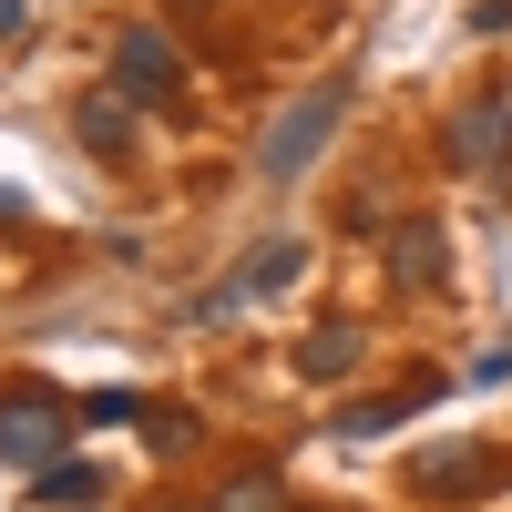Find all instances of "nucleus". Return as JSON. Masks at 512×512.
Instances as JSON below:
<instances>
[{
  "label": "nucleus",
  "mask_w": 512,
  "mask_h": 512,
  "mask_svg": "<svg viewBox=\"0 0 512 512\" xmlns=\"http://www.w3.org/2000/svg\"><path fill=\"white\" fill-rule=\"evenodd\" d=\"M431 400H441V379H410V390H379V400H349V410L328 420V441H390L400 420H410V410H431Z\"/></svg>",
  "instance_id": "39448f33"
},
{
  "label": "nucleus",
  "mask_w": 512,
  "mask_h": 512,
  "mask_svg": "<svg viewBox=\"0 0 512 512\" xmlns=\"http://www.w3.org/2000/svg\"><path fill=\"white\" fill-rule=\"evenodd\" d=\"M461 379H472V390H492V379H512V349H482V359L461 369Z\"/></svg>",
  "instance_id": "dca6fc26"
},
{
  "label": "nucleus",
  "mask_w": 512,
  "mask_h": 512,
  "mask_svg": "<svg viewBox=\"0 0 512 512\" xmlns=\"http://www.w3.org/2000/svg\"><path fill=\"white\" fill-rule=\"evenodd\" d=\"M359 359H369L359 318H328V328H308V349H297V369H308V379H349Z\"/></svg>",
  "instance_id": "6e6552de"
},
{
  "label": "nucleus",
  "mask_w": 512,
  "mask_h": 512,
  "mask_svg": "<svg viewBox=\"0 0 512 512\" xmlns=\"http://www.w3.org/2000/svg\"><path fill=\"white\" fill-rule=\"evenodd\" d=\"M410 482L451 502V492H492V482H502V461H492V451H472V441H461V451H420V472H410Z\"/></svg>",
  "instance_id": "0eeeda50"
},
{
  "label": "nucleus",
  "mask_w": 512,
  "mask_h": 512,
  "mask_svg": "<svg viewBox=\"0 0 512 512\" xmlns=\"http://www.w3.org/2000/svg\"><path fill=\"white\" fill-rule=\"evenodd\" d=\"M113 93L123 103H175L185 93V62H175V41H164L154 21H123L113 31Z\"/></svg>",
  "instance_id": "7ed1b4c3"
},
{
  "label": "nucleus",
  "mask_w": 512,
  "mask_h": 512,
  "mask_svg": "<svg viewBox=\"0 0 512 512\" xmlns=\"http://www.w3.org/2000/svg\"><path fill=\"white\" fill-rule=\"evenodd\" d=\"M472 31H482V41H502V31H512V0H472Z\"/></svg>",
  "instance_id": "2eb2a0df"
},
{
  "label": "nucleus",
  "mask_w": 512,
  "mask_h": 512,
  "mask_svg": "<svg viewBox=\"0 0 512 512\" xmlns=\"http://www.w3.org/2000/svg\"><path fill=\"white\" fill-rule=\"evenodd\" d=\"M379 246H390V267H400L410 287H431V277H441V226H431V216H400Z\"/></svg>",
  "instance_id": "9b49d317"
},
{
  "label": "nucleus",
  "mask_w": 512,
  "mask_h": 512,
  "mask_svg": "<svg viewBox=\"0 0 512 512\" xmlns=\"http://www.w3.org/2000/svg\"><path fill=\"white\" fill-rule=\"evenodd\" d=\"M103 492H113V482H103V461H52V472L31 482V502H41V512H93Z\"/></svg>",
  "instance_id": "1a4fd4ad"
},
{
  "label": "nucleus",
  "mask_w": 512,
  "mask_h": 512,
  "mask_svg": "<svg viewBox=\"0 0 512 512\" xmlns=\"http://www.w3.org/2000/svg\"><path fill=\"white\" fill-rule=\"evenodd\" d=\"M31 21V0H0V31H21Z\"/></svg>",
  "instance_id": "a211bd4d"
},
{
  "label": "nucleus",
  "mask_w": 512,
  "mask_h": 512,
  "mask_svg": "<svg viewBox=\"0 0 512 512\" xmlns=\"http://www.w3.org/2000/svg\"><path fill=\"white\" fill-rule=\"evenodd\" d=\"M328 134H338V93L287 103V113L267 123V144H256V175H267V185H297V175H308V164L328 154Z\"/></svg>",
  "instance_id": "f03ea898"
},
{
  "label": "nucleus",
  "mask_w": 512,
  "mask_h": 512,
  "mask_svg": "<svg viewBox=\"0 0 512 512\" xmlns=\"http://www.w3.org/2000/svg\"><path fill=\"white\" fill-rule=\"evenodd\" d=\"M72 431H82V410L62 390H41V379H21V390H0V461L11 472H52V461H72Z\"/></svg>",
  "instance_id": "f257e3e1"
},
{
  "label": "nucleus",
  "mask_w": 512,
  "mask_h": 512,
  "mask_svg": "<svg viewBox=\"0 0 512 512\" xmlns=\"http://www.w3.org/2000/svg\"><path fill=\"white\" fill-rule=\"evenodd\" d=\"M441 144H451L461 175H502V164H512V103H492V93H482V103H461Z\"/></svg>",
  "instance_id": "20e7f679"
},
{
  "label": "nucleus",
  "mask_w": 512,
  "mask_h": 512,
  "mask_svg": "<svg viewBox=\"0 0 512 512\" xmlns=\"http://www.w3.org/2000/svg\"><path fill=\"white\" fill-rule=\"evenodd\" d=\"M82 420H93V431H123V420H144V400H134V390H93Z\"/></svg>",
  "instance_id": "ddd939ff"
},
{
  "label": "nucleus",
  "mask_w": 512,
  "mask_h": 512,
  "mask_svg": "<svg viewBox=\"0 0 512 512\" xmlns=\"http://www.w3.org/2000/svg\"><path fill=\"white\" fill-rule=\"evenodd\" d=\"M72 134H82V154L123 164V154H134V103H123V93H82L72 103Z\"/></svg>",
  "instance_id": "423d86ee"
},
{
  "label": "nucleus",
  "mask_w": 512,
  "mask_h": 512,
  "mask_svg": "<svg viewBox=\"0 0 512 512\" xmlns=\"http://www.w3.org/2000/svg\"><path fill=\"white\" fill-rule=\"evenodd\" d=\"M31 226V205H21V185H0V236H21Z\"/></svg>",
  "instance_id": "f3484780"
},
{
  "label": "nucleus",
  "mask_w": 512,
  "mask_h": 512,
  "mask_svg": "<svg viewBox=\"0 0 512 512\" xmlns=\"http://www.w3.org/2000/svg\"><path fill=\"white\" fill-rule=\"evenodd\" d=\"M205 512H287V482L277 472H236V482H216Z\"/></svg>",
  "instance_id": "f8f14e48"
},
{
  "label": "nucleus",
  "mask_w": 512,
  "mask_h": 512,
  "mask_svg": "<svg viewBox=\"0 0 512 512\" xmlns=\"http://www.w3.org/2000/svg\"><path fill=\"white\" fill-rule=\"evenodd\" d=\"M297 267H308V246H297V236H267V246H246V267H236V297H277Z\"/></svg>",
  "instance_id": "9d476101"
},
{
  "label": "nucleus",
  "mask_w": 512,
  "mask_h": 512,
  "mask_svg": "<svg viewBox=\"0 0 512 512\" xmlns=\"http://www.w3.org/2000/svg\"><path fill=\"white\" fill-rule=\"evenodd\" d=\"M144 431H154V451H195V410H144Z\"/></svg>",
  "instance_id": "4468645a"
}]
</instances>
